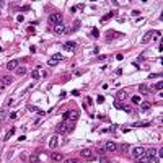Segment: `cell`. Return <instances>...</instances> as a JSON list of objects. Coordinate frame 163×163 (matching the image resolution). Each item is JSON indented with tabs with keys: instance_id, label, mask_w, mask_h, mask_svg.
Listing matches in <instances>:
<instances>
[{
	"instance_id": "cell-15",
	"label": "cell",
	"mask_w": 163,
	"mask_h": 163,
	"mask_svg": "<svg viewBox=\"0 0 163 163\" xmlns=\"http://www.w3.org/2000/svg\"><path fill=\"white\" fill-rule=\"evenodd\" d=\"M145 155L147 157H157V148H145Z\"/></svg>"
},
{
	"instance_id": "cell-39",
	"label": "cell",
	"mask_w": 163,
	"mask_h": 163,
	"mask_svg": "<svg viewBox=\"0 0 163 163\" xmlns=\"http://www.w3.org/2000/svg\"><path fill=\"white\" fill-rule=\"evenodd\" d=\"M72 95H73V96H78L80 91H78V90H72Z\"/></svg>"
},
{
	"instance_id": "cell-14",
	"label": "cell",
	"mask_w": 163,
	"mask_h": 163,
	"mask_svg": "<svg viewBox=\"0 0 163 163\" xmlns=\"http://www.w3.org/2000/svg\"><path fill=\"white\" fill-rule=\"evenodd\" d=\"M16 67H18V60H10V62H8V64H7V69H8V70H16Z\"/></svg>"
},
{
	"instance_id": "cell-10",
	"label": "cell",
	"mask_w": 163,
	"mask_h": 163,
	"mask_svg": "<svg viewBox=\"0 0 163 163\" xmlns=\"http://www.w3.org/2000/svg\"><path fill=\"white\" fill-rule=\"evenodd\" d=\"M57 145H59V137H57V136H52V139L49 140V147L54 150V148H57Z\"/></svg>"
},
{
	"instance_id": "cell-28",
	"label": "cell",
	"mask_w": 163,
	"mask_h": 163,
	"mask_svg": "<svg viewBox=\"0 0 163 163\" xmlns=\"http://www.w3.org/2000/svg\"><path fill=\"white\" fill-rule=\"evenodd\" d=\"M52 59H54L55 62H59V60H62L64 57H62V54H59V52H57V54H54V55H52Z\"/></svg>"
},
{
	"instance_id": "cell-3",
	"label": "cell",
	"mask_w": 163,
	"mask_h": 163,
	"mask_svg": "<svg viewBox=\"0 0 163 163\" xmlns=\"http://www.w3.org/2000/svg\"><path fill=\"white\" fill-rule=\"evenodd\" d=\"M55 132H57V134H67V132H69V122L64 121V122L57 124L55 126Z\"/></svg>"
},
{
	"instance_id": "cell-20",
	"label": "cell",
	"mask_w": 163,
	"mask_h": 163,
	"mask_svg": "<svg viewBox=\"0 0 163 163\" xmlns=\"http://www.w3.org/2000/svg\"><path fill=\"white\" fill-rule=\"evenodd\" d=\"M114 15H116V11H109L108 15H104L103 18H101V23H104V21H108L109 18H111V16H114Z\"/></svg>"
},
{
	"instance_id": "cell-23",
	"label": "cell",
	"mask_w": 163,
	"mask_h": 163,
	"mask_svg": "<svg viewBox=\"0 0 163 163\" xmlns=\"http://www.w3.org/2000/svg\"><path fill=\"white\" fill-rule=\"evenodd\" d=\"M118 148H121V152H127L129 150V144H121V145H118Z\"/></svg>"
},
{
	"instance_id": "cell-22",
	"label": "cell",
	"mask_w": 163,
	"mask_h": 163,
	"mask_svg": "<svg viewBox=\"0 0 163 163\" xmlns=\"http://www.w3.org/2000/svg\"><path fill=\"white\" fill-rule=\"evenodd\" d=\"M162 87H163V82H158V83H155L152 88L155 90V91H162Z\"/></svg>"
},
{
	"instance_id": "cell-13",
	"label": "cell",
	"mask_w": 163,
	"mask_h": 163,
	"mask_svg": "<svg viewBox=\"0 0 163 163\" xmlns=\"http://www.w3.org/2000/svg\"><path fill=\"white\" fill-rule=\"evenodd\" d=\"M153 33H155V31H148V33H145V34H144V38H142V43H144V44L148 43V41L153 38Z\"/></svg>"
},
{
	"instance_id": "cell-42",
	"label": "cell",
	"mask_w": 163,
	"mask_h": 163,
	"mask_svg": "<svg viewBox=\"0 0 163 163\" xmlns=\"http://www.w3.org/2000/svg\"><path fill=\"white\" fill-rule=\"evenodd\" d=\"M65 163H78V162H77V160H73V158H70V160H67Z\"/></svg>"
},
{
	"instance_id": "cell-31",
	"label": "cell",
	"mask_w": 163,
	"mask_h": 163,
	"mask_svg": "<svg viewBox=\"0 0 163 163\" xmlns=\"http://www.w3.org/2000/svg\"><path fill=\"white\" fill-rule=\"evenodd\" d=\"M91 36H93V38H100V31H98V28H93Z\"/></svg>"
},
{
	"instance_id": "cell-38",
	"label": "cell",
	"mask_w": 163,
	"mask_h": 163,
	"mask_svg": "<svg viewBox=\"0 0 163 163\" xmlns=\"http://www.w3.org/2000/svg\"><path fill=\"white\" fill-rule=\"evenodd\" d=\"M16 116H18V114L13 111V113H10V119H16Z\"/></svg>"
},
{
	"instance_id": "cell-9",
	"label": "cell",
	"mask_w": 163,
	"mask_h": 163,
	"mask_svg": "<svg viewBox=\"0 0 163 163\" xmlns=\"http://www.w3.org/2000/svg\"><path fill=\"white\" fill-rule=\"evenodd\" d=\"M80 155L83 158H90V160H93V158H95V155H93V152L90 150V148H83V150H80Z\"/></svg>"
},
{
	"instance_id": "cell-12",
	"label": "cell",
	"mask_w": 163,
	"mask_h": 163,
	"mask_svg": "<svg viewBox=\"0 0 163 163\" xmlns=\"http://www.w3.org/2000/svg\"><path fill=\"white\" fill-rule=\"evenodd\" d=\"M0 82H2V83H3V87H5V85H10L11 82H13V78H11L10 75H5V77L0 75Z\"/></svg>"
},
{
	"instance_id": "cell-1",
	"label": "cell",
	"mask_w": 163,
	"mask_h": 163,
	"mask_svg": "<svg viewBox=\"0 0 163 163\" xmlns=\"http://www.w3.org/2000/svg\"><path fill=\"white\" fill-rule=\"evenodd\" d=\"M62 20H64V15H62L60 11H54V13H51V15H49V21L52 23L54 26H55V25H60V23H64Z\"/></svg>"
},
{
	"instance_id": "cell-40",
	"label": "cell",
	"mask_w": 163,
	"mask_h": 163,
	"mask_svg": "<svg viewBox=\"0 0 163 163\" xmlns=\"http://www.w3.org/2000/svg\"><path fill=\"white\" fill-rule=\"evenodd\" d=\"M116 59H118V60H122V59H124V55H122V54H116Z\"/></svg>"
},
{
	"instance_id": "cell-21",
	"label": "cell",
	"mask_w": 163,
	"mask_h": 163,
	"mask_svg": "<svg viewBox=\"0 0 163 163\" xmlns=\"http://www.w3.org/2000/svg\"><path fill=\"white\" fill-rule=\"evenodd\" d=\"M16 75H25L26 73V67H16Z\"/></svg>"
},
{
	"instance_id": "cell-25",
	"label": "cell",
	"mask_w": 163,
	"mask_h": 163,
	"mask_svg": "<svg viewBox=\"0 0 163 163\" xmlns=\"http://www.w3.org/2000/svg\"><path fill=\"white\" fill-rule=\"evenodd\" d=\"M132 103H134V104H140L142 103L140 96H139V95H134V96H132Z\"/></svg>"
},
{
	"instance_id": "cell-19",
	"label": "cell",
	"mask_w": 163,
	"mask_h": 163,
	"mask_svg": "<svg viewBox=\"0 0 163 163\" xmlns=\"http://www.w3.org/2000/svg\"><path fill=\"white\" fill-rule=\"evenodd\" d=\"M29 163H39V155L38 153H33L29 157Z\"/></svg>"
},
{
	"instance_id": "cell-4",
	"label": "cell",
	"mask_w": 163,
	"mask_h": 163,
	"mask_svg": "<svg viewBox=\"0 0 163 163\" xmlns=\"http://www.w3.org/2000/svg\"><path fill=\"white\" fill-rule=\"evenodd\" d=\"M104 150H106V152H116V150H118V144L113 142V140H108L104 144Z\"/></svg>"
},
{
	"instance_id": "cell-36",
	"label": "cell",
	"mask_w": 163,
	"mask_h": 163,
	"mask_svg": "<svg viewBox=\"0 0 163 163\" xmlns=\"http://www.w3.org/2000/svg\"><path fill=\"white\" fill-rule=\"evenodd\" d=\"M157 77H162V73H150L148 78H157Z\"/></svg>"
},
{
	"instance_id": "cell-8",
	"label": "cell",
	"mask_w": 163,
	"mask_h": 163,
	"mask_svg": "<svg viewBox=\"0 0 163 163\" xmlns=\"http://www.w3.org/2000/svg\"><path fill=\"white\" fill-rule=\"evenodd\" d=\"M67 31V28H65V25L64 23H60V25H55L54 26V33L59 36V34H64V33Z\"/></svg>"
},
{
	"instance_id": "cell-18",
	"label": "cell",
	"mask_w": 163,
	"mask_h": 163,
	"mask_svg": "<svg viewBox=\"0 0 163 163\" xmlns=\"http://www.w3.org/2000/svg\"><path fill=\"white\" fill-rule=\"evenodd\" d=\"M150 108H152V104H150V103H147V101L140 103V109H142V111H148Z\"/></svg>"
},
{
	"instance_id": "cell-27",
	"label": "cell",
	"mask_w": 163,
	"mask_h": 163,
	"mask_svg": "<svg viewBox=\"0 0 163 163\" xmlns=\"http://www.w3.org/2000/svg\"><path fill=\"white\" fill-rule=\"evenodd\" d=\"M31 77L34 78V80H38V78H39V69H36V70H33V72H31Z\"/></svg>"
},
{
	"instance_id": "cell-26",
	"label": "cell",
	"mask_w": 163,
	"mask_h": 163,
	"mask_svg": "<svg viewBox=\"0 0 163 163\" xmlns=\"http://www.w3.org/2000/svg\"><path fill=\"white\" fill-rule=\"evenodd\" d=\"M78 28H80V21H78V20H75V21H73V26H72V33H75Z\"/></svg>"
},
{
	"instance_id": "cell-11",
	"label": "cell",
	"mask_w": 163,
	"mask_h": 163,
	"mask_svg": "<svg viewBox=\"0 0 163 163\" xmlns=\"http://www.w3.org/2000/svg\"><path fill=\"white\" fill-rule=\"evenodd\" d=\"M51 160H52V162H62V160H64V155H62V153H57V152H52L51 153Z\"/></svg>"
},
{
	"instance_id": "cell-2",
	"label": "cell",
	"mask_w": 163,
	"mask_h": 163,
	"mask_svg": "<svg viewBox=\"0 0 163 163\" xmlns=\"http://www.w3.org/2000/svg\"><path fill=\"white\" fill-rule=\"evenodd\" d=\"M78 116H80V113L75 111V109H72V111L64 113V121H72V122H75V121L78 119Z\"/></svg>"
},
{
	"instance_id": "cell-16",
	"label": "cell",
	"mask_w": 163,
	"mask_h": 163,
	"mask_svg": "<svg viewBox=\"0 0 163 163\" xmlns=\"http://www.w3.org/2000/svg\"><path fill=\"white\" fill-rule=\"evenodd\" d=\"M116 36H118V33H116V31H113V29H109V31H108V34H106V41H113V39L116 38Z\"/></svg>"
},
{
	"instance_id": "cell-34",
	"label": "cell",
	"mask_w": 163,
	"mask_h": 163,
	"mask_svg": "<svg viewBox=\"0 0 163 163\" xmlns=\"http://www.w3.org/2000/svg\"><path fill=\"white\" fill-rule=\"evenodd\" d=\"M103 101H104V96H101V95H100V96H96V103L98 104H101Z\"/></svg>"
},
{
	"instance_id": "cell-7",
	"label": "cell",
	"mask_w": 163,
	"mask_h": 163,
	"mask_svg": "<svg viewBox=\"0 0 163 163\" xmlns=\"http://www.w3.org/2000/svg\"><path fill=\"white\" fill-rule=\"evenodd\" d=\"M116 98H118V101H124V100L129 98V91L127 90H119L118 95H116Z\"/></svg>"
},
{
	"instance_id": "cell-33",
	"label": "cell",
	"mask_w": 163,
	"mask_h": 163,
	"mask_svg": "<svg viewBox=\"0 0 163 163\" xmlns=\"http://www.w3.org/2000/svg\"><path fill=\"white\" fill-rule=\"evenodd\" d=\"M122 109H124L126 113H132V111H134V109L130 108V106H127V104H124V106H122Z\"/></svg>"
},
{
	"instance_id": "cell-35",
	"label": "cell",
	"mask_w": 163,
	"mask_h": 163,
	"mask_svg": "<svg viewBox=\"0 0 163 163\" xmlns=\"http://www.w3.org/2000/svg\"><path fill=\"white\" fill-rule=\"evenodd\" d=\"M49 65H51V67H54V65H57V62H55L54 59H49V62H47Z\"/></svg>"
},
{
	"instance_id": "cell-30",
	"label": "cell",
	"mask_w": 163,
	"mask_h": 163,
	"mask_svg": "<svg viewBox=\"0 0 163 163\" xmlns=\"http://www.w3.org/2000/svg\"><path fill=\"white\" fill-rule=\"evenodd\" d=\"M148 163H160V158L158 157H150L148 158Z\"/></svg>"
},
{
	"instance_id": "cell-17",
	"label": "cell",
	"mask_w": 163,
	"mask_h": 163,
	"mask_svg": "<svg viewBox=\"0 0 163 163\" xmlns=\"http://www.w3.org/2000/svg\"><path fill=\"white\" fill-rule=\"evenodd\" d=\"M139 91H140L142 95H148V93H150V88L147 87V85H139Z\"/></svg>"
},
{
	"instance_id": "cell-5",
	"label": "cell",
	"mask_w": 163,
	"mask_h": 163,
	"mask_svg": "<svg viewBox=\"0 0 163 163\" xmlns=\"http://www.w3.org/2000/svg\"><path fill=\"white\" fill-rule=\"evenodd\" d=\"M142 155H145V148L144 147H136V148H132V157L134 158H139Z\"/></svg>"
},
{
	"instance_id": "cell-41",
	"label": "cell",
	"mask_w": 163,
	"mask_h": 163,
	"mask_svg": "<svg viewBox=\"0 0 163 163\" xmlns=\"http://www.w3.org/2000/svg\"><path fill=\"white\" fill-rule=\"evenodd\" d=\"M134 126H148V122H136Z\"/></svg>"
},
{
	"instance_id": "cell-6",
	"label": "cell",
	"mask_w": 163,
	"mask_h": 163,
	"mask_svg": "<svg viewBox=\"0 0 163 163\" xmlns=\"http://www.w3.org/2000/svg\"><path fill=\"white\" fill-rule=\"evenodd\" d=\"M75 46H77L75 41H67V43H64L62 47H64L65 51H69V52H73V51H75Z\"/></svg>"
},
{
	"instance_id": "cell-24",
	"label": "cell",
	"mask_w": 163,
	"mask_h": 163,
	"mask_svg": "<svg viewBox=\"0 0 163 163\" xmlns=\"http://www.w3.org/2000/svg\"><path fill=\"white\" fill-rule=\"evenodd\" d=\"M13 132H15V127H11V129L8 130V132H7V134H5V137H3V139H5V140H8V139H10V137L13 136Z\"/></svg>"
},
{
	"instance_id": "cell-32",
	"label": "cell",
	"mask_w": 163,
	"mask_h": 163,
	"mask_svg": "<svg viewBox=\"0 0 163 163\" xmlns=\"http://www.w3.org/2000/svg\"><path fill=\"white\" fill-rule=\"evenodd\" d=\"M114 106H116L118 109H122V106H124V104L121 103V101H118V100H116V101H114Z\"/></svg>"
},
{
	"instance_id": "cell-29",
	"label": "cell",
	"mask_w": 163,
	"mask_h": 163,
	"mask_svg": "<svg viewBox=\"0 0 163 163\" xmlns=\"http://www.w3.org/2000/svg\"><path fill=\"white\" fill-rule=\"evenodd\" d=\"M5 118H7V111L5 109H2V111H0V122L5 121Z\"/></svg>"
},
{
	"instance_id": "cell-37",
	"label": "cell",
	"mask_w": 163,
	"mask_h": 163,
	"mask_svg": "<svg viewBox=\"0 0 163 163\" xmlns=\"http://www.w3.org/2000/svg\"><path fill=\"white\" fill-rule=\"evenodd\" d=\"M29 10V5H25V7H20V11H28Z\"/></svg>"
}]
</instances>
